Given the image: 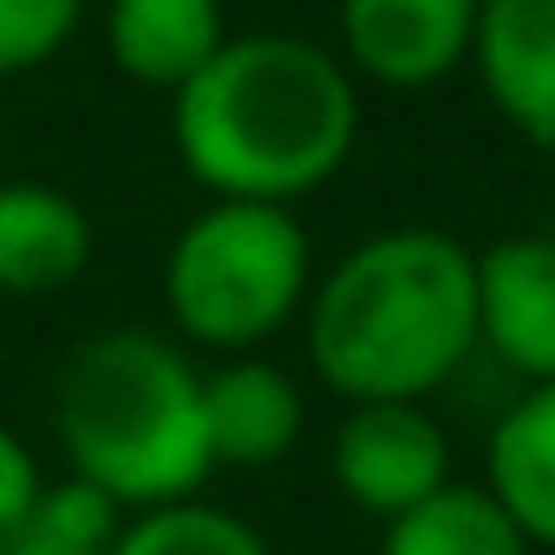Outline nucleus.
I'll return each mask as SVG.
<instances>
[{
  "label": "nucleus",
  "instance_id": "nucleus-4",
  "mask_svg": "<svg viewBox=\"0 0 555 555\" xmlns=\"http://www.w3.org/2000/svg\"><path fill=\"white\" fill-rule=\"evenodd\" d=\"M308 288L314 242L295 203L209 196L164 255V314L209 353H255L308 308Z\"/></svg>",
  "mask_w": 555,
  "mask_h": 555
},
{
  "label": "nucleus",
  "instance_id": "nucleus-12",
  "mask_svg": "<svg viewBox=\"0 0 555 555\" xmlns=\"http://www.w3.org/2000/svg\"><path fill=\"white\" fill-rule=\"evenodd\" d=\"M483 490L529 535V548H555V379H529L522 399L490 425Z\"/></svg>",
  "mask_w": 555,
  "mask_h": 555
},
{
  "label": "nucleus",
  "instance_id": "nucleus-16",
  "mask_svg": "<svg viewBox=\"0 0 555 555\" xmlns=\"http://www.w3.org/2000/svg\"><path fill=\"white\" fill-rule=\"evenodd\" d=\"M92 14V0H0V79L53 66Z\"/></svg>",
  "mask_w": 555,
  "mask_h": 555
},
{
  "label": "nucleus",
  "instance_id": "nucleus-5",
  "mask_svg": "<svg viewBox=\"0 0 555 555\" xmlns=\"http://www.w3.org/2000/svg\"><path fill=\"white\" fill-rule=\"evenodd\" d=\"M334 483L353 509L392 522L451 483V438L425 412V399H360L334 431Z\"/></svg>",
  "mask_w": 555,
  "mask_h": 555
},
{
  "label": "nucleus",
  "instance_id": "nucleus-2",
  "mask_svg": "<svg viewBox=\"0 0 555 555\" xmlns=\"http://www.w3.org/2000/svg\"><path fill=\"white\" fill-rule=\"evenodd\" d=\"M308 360L347 399H431L477 353V255L444 229H386L308 288Z\"/></svg>",
  "mask_w": 555,
  "mask_h": 555
},
{
  "label": "nucleus",
  "instance_id": "nucleus-9",
  "mask_svg": "<svg viewBox=\"0 0 555 555\" xmlns=\"http://www.w3.org/2000/svg\"><path fill=\"white\" fill-rule=\"evenodd\" d=\"M308 399L295 373L255 353H222V366L203 373V438L216 470H268L301 444Z\"/></svg>",
  "mask_w": 555,
  "mask_h": 555
},
{
  "label": "nucleus",
  "instance_id": "nucleus-17",
  "mask_svg": "<svg viewBox=\"0 0 555 555\" xmlns=\"http://www.w3.org/2000/svg\"><path fill=\"white\" fill-rule=\"evenodd\" d=\"M40 483H47V470H40V457H34V444L0 418V529L8 522H21L27 509H34V496H40Z\"/></svg>",
  "mask_w": 555,
  "mask_h": 555
},
{
  "label": "nucleus",
  "instance_id": "nucleus-7",
  "mask_svg": "<svg viewBox=\"0 0 555 555\" xmlns=\"http://www.w3.org/2000/svg\"><path fill=\"white\" fill-rule=\"evenodd\" d=\"M477 347L522 386L555 379V235H503L477 248Z\"/></svg>",
  "mask_w": 555,
  "mask_h": 555
},
{
  "label": "nucleus",
  "instance_id": "nucleus-11",
  "mask_svg": "<svg viewBox=\"0 0 555 555\" xmlns=\"http://www.w3.org/2000/svg\"><path fill=\"white\" fill-rule=\"evenodd\" d=\"M99 34H105L112 66L131 86L177 92L229 40V14L222 0H105Z\"/></svg>",
  "mask_w": 555,
  "mask_h": 555
},
{
  "label": "nucleus",
  "instance_id": "nucleus-8",
  "mask_svg": "<svg viewBox=\"0 0 555 555\" xmlns=\"http://www.w3.org/2000/svg\"><path fill=\"white\" fill-rule=\"evenodd\" d=\"M470 66L496 118L555 151V0H477Z\"/></svg>",
  "mask_w": 555,
  "mask_h": 555
},
{
  "label": "nucleus",
  "instance_id": "nucleus-3",
  "mask_svg": "<svg viewBox=\"0 0 555 555\" xmlns=\"http://www.w3.org/2000/svg\"><path fill=\"white\" fill-rule=\"evenodd\" d=\"M53 438L66 470L131 516L196 496L216 470L203 438V366L151 327H105L66 353L53 379Z\"/></svg>",
  "mask_w": 555,
  "mask_h": 555
},
{
  "label": "nucleus",
  "instance_id": "nucleus-15",
  "mask_svg": "<svg viewBox=\"0 0 555 555\" xmlns=\"http://www.w3.org/2000/svg\"><path fill=\"white\" fill-rule=\"evenodd\" d=\"M112 555H274V548L235 509H216L203 496H183V503H157V509L125 516Z\"/></svg>",
  "mask_w": 555,
  "mask_h": 555
},
{
  "label": "nucleus",
  "instance_id": "nucleus-10",
  "mask_svg": "<svg viewBox=\"0 0 555 555\" xmlns=\"http://www.w3.org/2000/svg\"><path fill=\"white\" fill-rule=\"evenodd\" d=\"M92 268V216L73 190L0 177V295H60Z\"/></svg>",
  "mask_w": 555,
  "mask_h": 555
},
{
  "label": "nucleus",
  "instance_id": "nucleus-18",
  "mask_svg": "<svg viewBox=\"0 0 555 555\" xmlns=\"http://www.w3.org/2000/svg\"><path fill=\"white\" fill-rule=\"evenodd\" d=\"M548 190H555V151H548Z\"/></svg>",
  "mask_w": 555,
  "mask_h": 555
},
{
  "label": "nucleus",
  "instance_id": "nucleus-1",
  "mask_svg": "<svg viewBox=\"0 0 555 555\" xmlns=\"http://www.w3.org/2000/svg\"><path fill=\"white\" fill-rule=\"evenodd\" d=\"M170 144L196 190L301 203L334 183L360 144V79L301 34H229L209 66L170 92Z\"/></svg>",
  "mask_w": 555,
  "mask_h": 555
},
{
  "label": "nucleus",
  "instance_id": "nucleus-13",
  "mask_svg": "<svg viewBox=\"0 0 555 555\" xmlns=\"http://www.w3.org/2000/svg\"><path fill=\"white\" fill-rule=\"evenodd\" d=\"M379 555H535V548L483 483L451 477L444 490H431L425 503H412L386 522Z\"/></svg>",
  "mask_w": 555,
  "mask_h": 555
},
{
  "label": "nucleus",
  "instance_id": "nucleus-6",
  "mask_svg": "<svg viewBox=\"0 0 555 555\" xmlns=\"http://www.w3.org/2000/svg\"><path fill=\"white\" fill-rule=\"evenodd\" d=\"M477 0H340V60L353 79L425 92L470 60Z\"/></svg>",
  "mask_w": 555,
  "mask_h": 555
},
{
  "label": "nucleus",
  "instance_id": "nucleus-14",
  "mask_svg": "<svg viewBox=\"0 0 555 555\" xmlns=\"http://www.w3.org/2000/svg\"><path fill=\"white\" fill-rule=\"evenodd\" d=\"M131 509H118L99 483L86 477H47L34 509L0 529V555H112L118 529Z\"/></svg>",
  "mask_w": 555,
  "mask_h": 555
}]
</instances>
